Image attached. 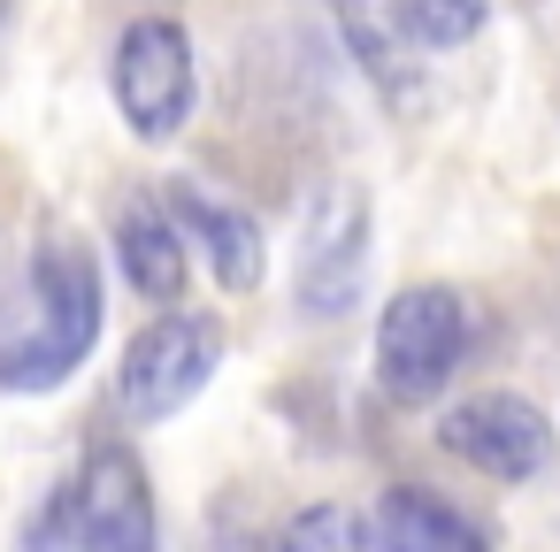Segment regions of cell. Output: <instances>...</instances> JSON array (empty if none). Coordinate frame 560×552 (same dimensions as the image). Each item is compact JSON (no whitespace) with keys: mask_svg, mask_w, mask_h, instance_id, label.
Segmentation results:
<instances>
[{"mask_svg":"<svg viewBox=\"0 0 560 552\" xmlns=\"http://www.w3.org/2000/svg\"><path fill=\"white\" fill-rule=\"evenodd\" d=\"M70 498V544L78 552H154V491L147 468L124 445H93L85 475L62 491Z\"/></svg>","mask_w":560,"mask_h":552,"instance_id":"cell-6","label":"cell"},{"mask_svg":"<svg viewBox=\"0 0 560 552\" xmlns=\"http://www.w3.org/2000/svg\"><path fill=\"white\" fill-rule=\"evenodd\" d=\"M116 261H124V277L154 307L185 300V238H177V223H170L162 200H124V215H116Z\"/></svg>","mask_w":560,"mask_h":552,"instance_id":"cell-10","label":"cell"},{"mask_svg":"<svg viewBox=\"0 0 560 552\" xmlns=\"http://www.w3.org/2000/svg\"><path fill=\"white\" fill-rule=\"evenodd\" d=\"M330 16H338V32H346V47L369 62V78L376 85H392V93H407V32H399V9L392 0H330Z\"/></svg>","mask_w":560,"mask_h":552,"instance_id":"cell-11","label":"cell"},{"mask_svg":"<svg viewBox=\"0 0 560 552\" xmlns=\"http://www.w3.org/2000/svg\"><path fill=\"white\" fill-rule=\"evenodd\" d=\"M223 361V330L208 315H154L131 345H124V368H116V399L131 422H170L177 407H192L208 391Z\"/></svg>","mask_w":560,"mask_h":552,"instance_id":"cell-3","label":"cell"},{"mask_svg":"<svg viewBox=\"0 0 560 552\" xmlns=\"http://www.w3.org/2000/svg\"><path fill=\"white\" fill-rule=\"evenodd\" d=\"M369 269V200L353 185L323 192L300 238V307L307 315H346Z\"/></svg>","mask_w":560,"mask_h":552,"instance_id":"cell-7","label":"cell"},{"mask_svg":"<svg viewBox=\"0 0 560 552\" xmlns=\"http://www.w3.org/2000/svg\"><path fill=\"white\" fill-rule=\"evenodd\" d=\"M392 9H399V32H407L415 47L445 55V47H468V39L483 32V9H491V0H392Z\"/></svg>","mask_w":560,"mask_h":552,"instance_id":"cell-13","label":"cell"},{"mask_svg":"<svg viewBox=\"0 0 560 552\" xmlns=\"http://www.w3.org/2000/svg\"><path fill=\"white\" fill-rule=\"evenodd\" d=\"M277 552H384L376 544V521H361L353 506H300L277 537Z\"/></svg>","mask_w":560,"mask_h":552,"instance_id":"cell-12","label":"cell"},{"mask_svg":"<svg viewBox=\"0 0 560 552\" xmlns=\"http://www.w3.org/2000/svg\"><path fill=\"white\" fill-rule=\"evenodd\" d=\"M162 208H170L177 238L208 254V269H215V284H223V292H254V284H261V223H254L246 208L215 200V192H208V185H192V177H177Z\"/></svg>","mask_w":560,"mask_h":552,"instance_id":"cell-8","label":"cell"},{"mask_svg":"<svg viewBox=\"0 0 560 552\" xmlns=\"http://www.w3.org/2000/svg\"><path fill=\"white\" fill-rule=\"evenodd\" d=\"M376 544L384 552H491V529L468 506L438 498L430 483H392L376 498Z\"/></svg>","mask_w":560,"mask_h":552,"instance_id":"cell-9","label":"cell"},{"mask_svg":"<svg viewBox=\"0 0 560 552\" xmlns=\"http://www.w3.org/2000/svg\"><path fill=\"white\" fill-rule=\"evenodd\" d=\"M200 101V70H192V39L170 16H139L116 39V108L139 139H177L185 116Z\"/></svg>","mask_w":560,"mask_h":552,"instance_id":"cell-5","label":"cell"},{"mask_svg":"<svg viewBox=\"0 0 560 552\" xmlns=\"http://www.w3.org/2000/svg\"><path fill=\"white\" fill-rule=\"evenodd\" d=\"M101 338V269L78 238H39L16 300L0 307V391H55Z\"/></svg>","mask_w":560,"mask_h":552,"instance_id":"cell-1","label":"cell"},{"mask_svg":"<svg viewBox=\"0 0 560 552\" xmlns=\"http://www.w3.org/2000/svg\"><path fill=\"white\" fill-rule=\"evenodd\" d=\"M468 338H476V315L453 284H407L376 315V384L399 407H422L453 384V368L468 361Z\"/></svg>","mask_w":560,"mask_h":552,"instance_id":"cell-2","label":"cell"},{"mask_svg":"<svg viewBox=\"0 0 560 552\" xmlns=\"http://www.w3.org/2000/svg\"><path fill=\"white\" fill-rule=\"evenodd\" d=\"M438 445L460 468L491 475V483H529V475L552 468V422L522 391H468V399H453L445 422H438Z\"/></svg>","mask_w":560,"mask_h":552,"instance_id":"cell-4","label":"cell"}]
</instances>
